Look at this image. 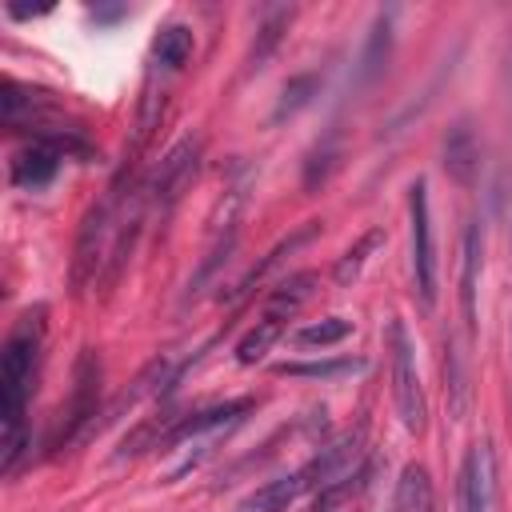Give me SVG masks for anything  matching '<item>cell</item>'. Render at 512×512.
<instances>
[{
  "label": "cell",
  "mask_w": 512,
  "mask_h": 512,
  "mask_svg": "<svg viewBox=\"0 0 512 512\" xmlns=\"http://www.w3.org/2000/svg\"><path fill=\"white\" fill-rule=\"evenodd\" d=\"M40 344H44V304L28 308L16 328L4 340V356H0V420H4V472L16 468V456L24 448L20 428H24V404L32 396V376H36V360H40Z\"/></svg>",
  "instance_id": "6da1fadb"
},
{
  "label": "cell",
  "mask_w": 512,
  "mask_h": 512,
  "mask_svg": "<svg viewBox=\"0 0 512 512\" xmlns=\"http://www.w3.org/2000/svg\"><path fill=\"white\" fill-rule=\"evenodd\" d=\"M388 352H392V400L396 412L404 420V428L412 436H420L428 428V400H424V384L416 372V344L404 328V320H388Z\"/></svg>",
  "instance_id": "7a4b0ae2"
},
{
  "label": "cell",
  "mask_w": 512,
  "mask_h": 512,
  "mask_svg": "<svg viewBox=\"0 0 512 512\" xmlns=\"http://www.w3.org/2000/svg\"><path fill=\"white\" fill-rule=\"evenodd\" d=\"M96 416H100V356L92 348H84V356L76 360V384H72L68 408L60 412V428L52 436V448H64V444L92 436L100 424Z\"/></svg>",
  "instance_id": "3957f363"
},
{
  "label": "cell",
  "mask_w": 512,
  "mask_h": 512,
  "mask_svg": "<svg viewBox=\"0 0 512 512\" xmlns=\"http://www.w3.org/2000/svg\"><path fill=\"white\" fill-rule=\"evenodd\" d=\"M200 156H204V140L200 136H180L168 148V156L160 160V168L148 176V204L160 208V212H168L188 192V184L196 180Z\"/></svg>",
  "instance_id": "277c9868"
},
{
  "label": "cell",
  "mask_w": 512,
  "mask_h": 512,
  "mask_svg": "<svg viewBox=\"0 0 512 512\" xmlns=\"http://www.w3.org/2000/svg\"><path fill=\"white\" fill-rule=\"evenodd\" d=\"M408 224H412V276L420 304H436V244H432V212H428V184H408Z\"/></svg>",
  "instance_id": "5b68a950"
},
{
  "label": "cell",
  "mask_w": 512,
  "mask_h": 512,
  "mask_svg": "<svg viewBox=\"0 0 512 512\" xmlns=\"http://www.w3.org/2000/svg\"><path fill=\"white\" fill-rule=\"evenodd\" d=\"M496 504V456L488 440H476L460 464V512H492Z\"/></svg>",
  "instance_id": "8992f818"
},
{
  "label": "cell",
  "mask_w": 512,
  "mask_h": 512,
  "mask_svg": "<svg viewBox=\"0 0 512 512\" xmlns=\"http://www.w3.org/2000/svg\"><path fill=\"white\" fill-rule=\"evenodd\" d=\"M480 164H484V148H480V136H476L472 120H456L444 136V172L460 188H476Z\"/></svg>",
  "instance_id": "52a82bcc"
},
{
  "label": "cell",
  "mask_w": 512,
  "mask_h": 512,
  "mask_svg": "<svg viewBox=\"0 0 512 512\" xmlns=\"http://www.w3.org/2000/svg\"><path fill=\"white\" fill-rule=\"evenodd\" d=\"M60 160H64V152L52 140H32L28 148H20L12 156V184H20V188H44L56 176Z\"/></svg>",
  "instance_id": "ba28073f"
},
{
  "label": "cell",
  "mask_w": 512,
  "mask_h": 512,
  "mask_svg": "<svg viewBox=\"0 0 512 512\" xmlns=\"http://www.w3.org/2000/svg\"><path fill=\"white\" fill-rule=\"evenodd\" d=\"M316 232H320V220H308V224H300V228H296L292 236H284V240H280V244H276V248H272V252H268L260 264H252V268H248V272H244V276H240V280H236L228 292H220V300H228V304L244 300V296H248V292H252V288H256V284H260V280H264V276H268V272H272V268H276V264L288 256V252H296L300 244H308Z\"/></svg>",
  "instance_id": "9c48e42d"
},
{
  "label": "cell",
  "mask_w": 512,
  "mask_h": 512,
  "mask_svg": "<svg viewBox=\"0 0 512 512\" xmlns=\"http://www.w3.org/2000/svg\"><path fill=\"white\" fill-rule=\"evenodd\" d=\"M172 380H176V376H172V360H168V356H156V360H152V364H148V368H144V372H140V376H136V380H132V384H128V388H124V392H120L104 412H100L96 432H100L104 424L120 420L128 408H136L144 396H152L156 388H164V384H172Z\"/></svg>",
  "instance_id": "30bf717a"
},
{
  "label": "cell",
  "mask_w": 512,
  "mask_h": 512,
  "mask_svg": "<svg viewBox=\"0 0 512 512\" xmlns=\"http://www.w3.org/2000/svg\"><path fill=\"white\" fill-rule=\"evenodd\" d=\"M480 256H484L480 220H468V228H464V248H460V312H464V328H468V332H476V280H480Z\"/></svg>",
  "instance_id": "8fae6325"
},
{
  "label": "cell",
  "mask_w": 512,
  "mask_h": 512,
  "mask_svg": "<svg viewBox=\"0 0 512 512\" xmlns=\"http://www.w3.org/2000/svg\"><path fill=\"white\" fill-rule=\"evenodd\" d=\"M388 52H392V16L380 12L368 28V40L360 48V60H356V88H368L372 80L384 76V64H388Z\"/></svg>",
  "instance_id": "7c38bea8"
},
{
  "label": "cell",
  "mask_w": 512,
  "mask_h": 512,
  "mask_svg": "<svg viewBox=\"0 0 512 512\" xmlns=\"http://www.w3.org/2000/svg\"><path fill=\"white\" fill-rule=\"evenodd\" d=\"M316 288H320V276H316V272H296V276L280 280V284L268 292V300H264V316L284 324L288 316H296V312L316 296Z\"/></svg>",
  "instance_id": "4fadbf2b"
},
{
  "label": "cell",
  "mask_w": 512,
  "mask_h": 512,
  "mask_svg": "<svg viewBox=\"0 0 512 512\" xmlns=\"http://www.w3.org/2000/svg\"><path fill=\"white\" fill-rule=\"evenodd\" d=\"M304 492H308V488H304L300 472H288V476H276V480L260 484L252 496H244V500L236 504V512H288V504H292L296 496H304Z\"/></svg>",
  "instance_id": "5bb4252c"
},
{
  "label": "cell",
  "mask_w": 512,
  "mask_h": 512,
  "mask_svg": "<svg viewBox=\"0 0 512 512\" xmlns=\"http://www.w3.org/2000/svg\"><path fill=\"white\" fill-rule=\"evenodd\" d=\"M340 160H344V140H340V132H328V136H324L320 144H312V152L304 156V188H308V192H320V188L336 176Z\"/></svg>",
  "instance_id": "9a60e30c"
},
{
  "label": "cell",
  "mask_w": 512,
  "mask_h": 512,
  "mask_svg": "<svg viewBox=\"0 0 512 512\" xmlns=\"http://www.w3.org/2000/svg\"><path fill=\"white\" fill-rule=\"evenodd\" d=\"M288 20H292V8H280V12H272V16L260 24V32H256V40H252V48H248V56H244V76L260 72V68L268 64V56L276 52V44L284 40Z\"/></svg>",
  "instance_id": "2e32d148"
},
{
  "label": "cell",
  "mask_w": 512,
  "mask_h": 512,
  "mask_svg": "<svg viewBox=\"0 0 512 512\" xmlns=\"http://www.w3.org/2000/svg\"><path fill=\"white\" fill-rule=\"evenodd\" d=\"M364 480H368V460H360V464H356V468H348L344 476L328 480V484L312 496V508H308V512H336L340 504H348V500L364 488Z\"/></svg>",
  "instance_id": "e0dca14e"
},
{
  "label": "cell",
  "mask_w": 512,
  "mask_h": 512,
  "mask_svg": "<svg viewBox=\"0 0 512 512\" xmlns=\"http://www.w3.org/2000/svg\"><path fill=\"white\" fill-rule=\"evenodd\" d=\"M396 512H436V496H432V480H428L424 464L404 468L400 492H396Z\"/></svg>",
  "instance_id": "ac0fdd59"
},
{
  "label": "cell",
  "mask_w": 512,
  "mask_h": 512,
  "mask_svg": "<svg viewBox=\"0 0 512 512\" xmlns=\"http://www.w3.org/2000/svg\"><path fill=\"white\" fill-rule=\"evenodd\" d=\"M320 72L312 68V72H296V76H288V84L280 88V100H276V108H272V124H280V120H288V116H296L316 92H320Z\"/></svg>",
  "instance_id": "d6986e66"
},
{
  "label": "cell",
  "mask_w": 512,
  "mask_h": 512,
  "mask_svg": "<svg viewBox=\"0 0 512 512\" xmlns=\"http://www.w3.org/2000/svg\"><path fill=\"white\" fill-rule=\"evenodd\" d=\"M384 244V228H368L340 260H336V268H332V280L340 284V288H348V284H356V276H360V268H364V260L376 252Z\"/></svg>",
  "instance_id": "ffe728a7"
},
{
  "label": "cell",
  "mask_w": 512,
  "mask_h": 512,
  "mask_svg": "<svg viewBox=\"0 0 512 512\" xmlns=\"http://www.w3.org/2000/svg\"><path fill=\"white\" fill-rule=\"evenodd\" d=\"M444 392H448V412L460 420L468 412V372H464V352L452 340L444 348Z\"/></svg>",
  "instance_id": "44dd1931"
},
{
  "label": "cell",
  "mask_w": 512,
  "mask_h": 512,
  "mask_svg": "<svg viewBox=\"0 0 512 512\" xmlns=\"http://www.w3.org/2000/svg\"><path fill=\"white\" fill-rule=\"evenodd\" d=\"M152 56L164 64V68H184V60L192 56V28L184 24H164L152 40Z\"/></svg>",
  "instance_id": "7402d4cb"
},
{
  "label": "cell",
  "mask_w": 512,
  "mask_h": 512,
  "mask_svg": "<svg viewBox=\"0 0 512 512\" xmlns=\"http://www.w3.org/2000/svg\"><path fill=\"white\" fill-rule=\"evenodd\" d=\"M280 332H284V324L264 316L252 332H244V336H240V344H236V360H240V364H260V360L268 356V348L280 340Z\"/></svg>",
  "instance_id": "603a6c76"
},
{
  "label": "cell",
  "mask_w": 512,
  "mask_h": 512,
  "mask_svg": "<svg viewBox=\"0 0 512 512\" xmlns=\"http://www.w3.org/2000/svg\"><path fill=\"white\" fill-rule=\"evenodd\" d=\"M348 332H352V324H348L344 316H328V320L304 324V328L296 332V344H304V348H328V344L344 340Z\"/></svg>",
  "instance_id": "cb8c5ba5"
},
{
  "label": "cell",
  "mask_w": 512,
  "mask_h": 512,
  "mask_svg": "<svg viewBox=\"0 0 512 512\" xmlns=\"http://www.w3.org/2000/svg\"><path fill=\"white\" fill-rule=\"evenodd\" d=\"M364 368V360H320V364H276L280 376H344Z\"/></svg>",
  "instance_id": "d4e9b609"
}]
</instances>
